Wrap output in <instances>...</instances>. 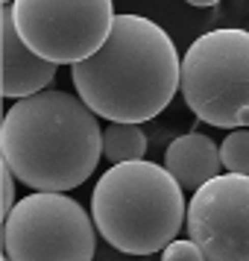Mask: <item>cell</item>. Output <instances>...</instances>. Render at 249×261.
<instances>
[{
	"label": "cell",
	"instance_id": "obj_1",
	"mask_svg": "<svg viewBox=\"0 0 249 261\" xmlns=\"http://www.w3.org/2000/svg\"><path fill=\"white\" fill-rule=\"evenodd\" d=\"M73 85L100 118L144 123L161 115L182 88V59L155 21L115 15L103 47L73 65Z\"/></svg>",
	"mask_w": 249,
	"mask_h": 261
},
{
	"label": "cell",
	"instance_id": "obj_2",
	"mask_svg": "<svg viewBox=\"0 0 249 261\" xmlns=\"http://www.w3.org/2000/svg\"><path fill=\"white\" fill-rule=\"evenodd\" d=\"M97 118L82 97L65 91L18 97L0 129L3 162L36 191L79 188L103 155Z\"/></svg>",
	"mask_w": 249,
	"mask_h": 261
},
{
	"label": "cell",
	"instance_id": "obj_3",
	"mask_svg": "<svg viewBox=\"0 0 249 261\" xmlns=\"http://www.w3.org/2000/svg\"><path fill=\"white\" fill-rule=\"evenodd\" d=\"M182 191L179 179L155 162H120L94 185L91 217L115 249L153 255L161 252L188 220Z\"/></svg>",
	"mask_w": 249,
	"mask_h": 261
},
{
	"label": "cell",
	"instance_id": "obj_4",
	"mask_svg": "<svg viewBox=\"0 0 249 261\" xmlns=\"http://www.w3.org/2000/svg\"><path fill=\"white\" fill-rule=\"evenodd\" d=\"M182 97L200 120L232 129L249 126V33L214 30L182 59Z\"/></svg>",
	"mask_w": 249,
	"mask_h": 261
},
{
	"label": "cell",
	"instance_id": "obj_5",
	"mask_svg": "<svg viewBox=\"0 0 249 261\" xmlns=\"http://www.w3.org/2000/svg\"><path fill=\"white\" fill-rule=\"evenodd\" d=\"M91 217L65 191H36L15 202L3 220V258L15 261H88L97 235Z\"/></svg>",
	"mask_w": 249,
	"mask_h": 261
},
{
	"label": "cell",
	"instance_id": "obj_6",
	"mask_svg": "<svg viewBox=\"0 0 249 261\" xmlns=\"http://www.w3.org/2000/svg\"><path fill=\"white\" fill-rule=\"evenodd\" d=\"M15 27L38 56L76 65L103 47L112 33V0H12Z\"/></svg>",
	"mask_w": 249,
	"mask_h": 261
},
{
	"label": "cell",
	"instance_id": "obj_7",
	"mask_svg": "<svg viewBox=\"0 0 249 261\" xmlns=\"http://www.w3.org/2000/svg\"><path fill=\"white\" fill-rule=\"evenodd\" d=\"M188 238L211 261H249V173H217L193 191Z\"/></svg>",
	"mask_w": 249,
	"mask_h": 261
},
{
	"label": "cell",
	"instance_id": "obj_8",
	"mask_svg": "<svg viewBox=\"0 0 249 261\" xmlns=\"http://www.w3.org/2000/svg\"><path fill=\"white\" fill-rule=\"evenodd\" d=\"M0 47H3V97H30L44 91V85L56 80V62L38 56L26 44L12 18V3L0 9Z\"/></svg>",
	"mask_w": 249,
	"mask_h": 261
},
{
	"label": "cell",
	"instance_id": "obj_9",
	"mask_svg": "<svg viewBox=\"0 0 249 261\" xmlns=\"http://www.w3.org/2000/svg\"><path fill=\"white\" fill-rule=\"evenodd\" d=\"M164 167L179 179V185L185 191H197L202 182L220 173L223 167V155L220 147L202 135V132H185L170 141L164 153Z\"/></svg>",
	"mask_w": 249,
	"mask_h": 261
},
{
	"label": "cell",
	"instance_id": "obj_10",
	"mask_svg": "<svg viewBox=\"0 0 249 261\" xmlns=\"http://www.w3.org/2000/svg\"><path fill=\"white\" fill-rule=\"evenodd\" d=\"M144 153H147V135H144L138 123L112 120V126H106V132H103V155L112 165L144 159Z\"/></svg>",
	"mask_w": 249,
	"mask_h": 261
},
{
	"label": "cell",
	"instance_id": "obj_11",
	"mask_svg": "<svg viewBox=\"0 0 249 261\" xmlns=\"http://www.w3.org/2000/svg\"><path fill=\"white\" fill-rule=\"evenodd\" d=\"M223 167L232 173H249V129H232L220 144Z\"/></svg>",
	"mask_w": 249,
	"mask_h": 261
},
{
	"label": "cell",
	"instance_id": "obj_12",
	"mask_svg": "<svg viewBox=\"0 0 249 261\" xmlns=\"http://www.w3.org/2000/svg\"><path fill=\"white\" fill-rule=\"evenodd\" d=\"M161 255H164L167 261H179V258H188V261H205V255H202L200 244L193 241V238H188V241H170L164 249H161Z\"/></svg>",
	"mask_w": 249,
	"mask_h": 261
},
{
	"label": "cell",
	"instance_id": "obj_13",
	"mask_svg": "<svg viewBox=\"0 0 249 261\" xmlns=\"http://www.w3.org/2000/svg\"><path fill=\"white\" fill-rule=\"evenodd\" d=\"M15 173H12V167L6 165V162H3V167H0V182H3V197H0V217H3V220H6V217H9V212H12L15 208Z\"/></svg>",
	"mask_w": 249,
	"mask_h": 261
},
{
	"label": "cell",
	"instance_id": "obj_14",
	"mask_svg": "<svg viewBox=\"0 0 249 261\" xmlns=\"http://www.w3.org/2000/svg\"><path fill=\"white\" fill-rule=\"evenodd\" d=\"M190 6H214V3H220V0H188Z\"/></svg>",
	"mask_w": 249,
	"mask_h": 261
},
{
	"label": "cell",
	"instance_id": "obj_15",
	"mask_svg": "<svg viewBox=\"0 0 249 261\" xmlns=\"http://www.w3.org/2000/svg\"><path fill=\"white\" fill-rule=\"evenodd\" d=\"M3 3H12V0H3Z\"/></svg>",
	"mask_w": 249,
	"mask_h": 261
}]
</instances>
